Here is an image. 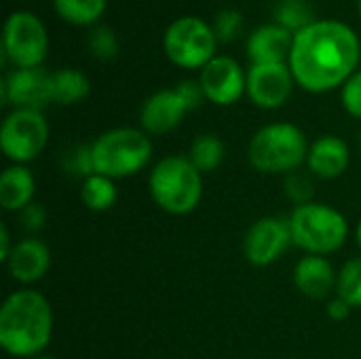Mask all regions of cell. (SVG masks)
Instances as JSON below:
<instances>
[{
  "label": "cell",
  "instance_id": "6da1fadb",
  "mask_svg": "<svg viewBox=\"0 0 361 359\" xmlns=\"http://www.w3.org/2000/svg\"><path fill=\"white\" fill-rule=\"evenodd\" d=\"M360 57L357 34L343 21L324 19L294 36L290 70L307 91L326 93L355 74Z\"/></svg>",
  "mask_w": 361,
  "mask_h": 359
},
{
  "label": "cell",
  "instance_id": "7a4b0ae2",
  "mask_svg": "<svg viewBox=\"0 0 361 359\" xmlns=\"http://www.w3.org/2000/svg\"><path fill=\"white\" fill-rule=\"evenodd\" d=\"M53 336V309L36 290H17L0 307V347L13 358H40Z\"/></svg>",
  "mask_w": 361,
  "mask_h": 359
},
{
  "label": "cell",
  "instance_id": "3957f363",
  "mask_svg": "<svg viewBox=\"0 0 361 359\" xmlns=\"http://www.w3.org/2000/svg\"><path fill=\"white\" fill-rule=\"evenodd\" d=\"M154 203L171 214L184 216L197 209L203 197V174L184 154H169L161 159L148 178Z\"/></svg>",
  "mask_w": 361,
  "mask_h": 359
},
{
  "label": "cell",
  "instance_id": "277c9868",
  "mask_svg": "<svg viewBox=\"0 0 361 359\" xmlns=\"http://www.w3.org/2000/svg\"><path fill=\"white\" fill-rule=\"evenodd\" d=\"M93 169L110 180H123L142 171L152 159L148 133L131 127H118L102 133L91 144Z\"/></svg>",
  "mask_w": 361,
  "mask_h": 359
},
{
  "label": "cell",
  "instance_id": "5b68a950",
  "mask_svg": "<svg viewBox=\"0 0 361 359\" xmlns=\"http://www.w3.org/2000/svg\"><path fill=\"white\" fill-rule=\"evenodd\" d=\"M290 231L296 248L313 256H326L341 250L349 237L347 218L326 203H305L290 214Z\"/></svg>",
  "mask_w": 361,
  "mask_h": 359
},
{
  "label": "cell",
  "instance_id": "8992f818",
  "mask_svg": "<svg viewBox=\"0 0 361 359\" xmlns=\"http://www.w3.org/2000/svg\"><path fill=\"white\" fill-rule=\"evenodd\" d=\"M247 157L262 174H292L307 161L309 144L296 125L271 123L254 133Z\"/></svg>",
  "mask_w": 361,
  "mask_h": 359
},
{
  "label": "cell",
  "instance_id": "52a82bcc",
  "mask_svg": "<svg viewBox=\"0 0 361 359\" xmlns=\"http://www.w3.org/2000/svg\"><path fill=\"white\" fill-rule=\"evenodd\" d=\"M216 32L199 17H180L163 34V51L178 68H205L216 57Z\"/></svg>",
  "mask_w": 361,
  "mask_h": 359
},
{
  "label": "cell",
  "instance_id": "ba28073f",
  "mask_svg": "<svg viewBox=\"0 0 361 359\" xmlns=\"http://www.w3.org/2000/svg\"><path fill=\"white\" fill-rule=\"evenodd\" d=\"M49 142V123L40 110H13L0 127V148L13 165L34 161Z\"/></svg>",
  "mask_w": 361,
  "mask_h": 359
},
{
  "label": "cell",
  "instance_id": "9c48e42d",
  "mask_svg": "<svg viewBox=\"0 0 361 359\" xmlns=\"http://www.w3.org/2000/svg\"><path fill=\"white\" fill-rule=\"evenodd\" d=\"M2 49L15 68H40L49 51V36L42 21L27 11L8 15L2 32Z\"/></svg>",
  "mask_w": 361,
  "mask_h": 359
},
{
  "label": "cell",
  "instance_id": "30bf717a",
  "mask_svg": "<svg viewBox=\"0 0 361 359\" xmlns=\"http://www.w3.org/2000/svg\"><path fill=\"white\" fill-rule=\"evenodd\" d=\"M292 231L288 218L267 216L256 220L243 239V254L254 267H269L277 262L292 245Z\"/></svg>",
  "mask_w": 361,
  "mask_h": 359
},
{
  "label": "cell",
  "instance_id": "8fae6325",
  "mask_svg": "<svg viewBox=\"0 0 361 359\" xmlns=\"http://www.w3.org/2000/svg\"><path fill=\"white\" fill-rule=\"evenodd\" d=\"M2 102L15 110H42L53 102V74L42 68H15L2 80Z\"/></svg>",
  "mask_w": 361,
  "mask_h": 359
},
{
  "label": "cell",
  "instance_id": "7c38bea8",
  "mask_svg": "<svg viewBox=\"0 0 361 359\" xmlns=\"http://www.w3.org/2000/svg\"><path fill=\"white\" fill-rule=\"evenodd\" d=\"M205 99L218 106H231L247 91V74L228 55H216L199 76Z\"/></svg>",
  "mask_w": 361,
  "mask_h": 359
},
{
  "label": "cell",
  "instance_id": "4fadbf2b",
  "mask_svg": "<svg viewBox=\"0 0 361 359\" xmlns=\"http://www.w3.org/2000/svg\"><path fill=\"white\" fill-rule=\"evenodd\" d=\"M294 87V74L288 63H252L247 72V95L260 108L283 106Z\"/></svg>",
  "mask_w": 361,
  "mask_h": 359
},
{
  "label": "cell",
  "instance_id": "5bb4252c",
  "mask_svg": "<svg viewBox=\"0 0 361 359\" xmlns=\"http://www.w3.org/2000/svg\"><path fill=\"white\" fill-rule=\"evenodd\" d=\"M188 112L190 108L178 89H163L144 102L140 123L146 133L161 135L176 129Z\"/></svg>",
  "mask_w": 361,
  "mask_h": 359
},
{
  "label": "cell",
  "instance_id": "9a60e30c",
  "mask_svg": "<svg viewBox=\"0 0 361 359\" xmlns=\"http://www.w3.org/2000/svg\"><path fill=\"white\" fill-rule=\"evenodd\" d=\"M6 269L15 281H19L23 286L36 284L51 269V250L40 239H34V237L21 239L15 243L13 252L6 260Z\"/></svg>",
  "mask_w": 361,
  "mask_h": 359
},
{
  "label": "cell",
  "instance_id": "2e32d148",
  "mask_svg": "<svg viewBox=\"0 0 361 359\" xmlns=\"http://www.w3.org/2000/svg\"><path fill=\"white\" fill-rule=\"evenodd\" d=\"M351 163V150L338 135H322L309 146L307 167L322 180L341 178Z\"/></svg>",
  "mask_w": 361,
  "mask_h": 359
},
{
  "label": "cell",
  "instance_id": "e0dca14e",
  "mask_svg": "<svg viewBox=\"0 0 361 359\" xmlns=\"http://www.w3.org/2000/svg\"><path fill=\"white\" fill-rule=\"evenodd\" d=\"M294 44V34L279 25V23H267L252 32L247 38V57L252 63H286L290 61Z\"/></svg>",
  "mask_w": 361,
  "mask_h": 359
},
{
  "label": "cell",
  "instance_id": "ac0fdd59",
  "mask_svg": "<svg viewBox=\"0 0 361 359\" xmlns=\"http://www.w3.org/2000/svg\"><path fill=\"white\" fill-rule=\"evenodd\" d=\"M336 281H338V275L334 273V267L330 264L326 256L309 254L300 258L294 269L296 288L313 300H322L332 290H336Z\"/></svg>",
  "mask_w": 361,
  "mask_h": 359
},
{
  "label": "cell",
  "instance_id": "d6986e66",
  "mask_svg": "<svg viewBox=\"0 0 361 359\" xmlns=\"http://www.w3.org/2000/svg\"><path fill=\"white\" fill-rule=\"evenodd\" d=\"M36 180L25 165H11L0 176V205L6 212H21L34 203Z\"/></svg>",
  "mask_w": 361,
  "mask_h": 359
},
{
  "label": "cell",
  "instance_id": "ffe728a7",
  "mask_svg": "<svg viewBox=\"0 0 361 359\" xmlns=\"http://www.w3.org/2000/svg\"><path fill=\"white\" fill-rule=\"evenodd\" d=\"M91 91L89 78L74 68H63L53 74V102L61 106H72L82 102Z\"/></svg>",
  "mask_w": 361,
  "mask_h": 359
},
{
  "label": "cell",
  "instance_id": "44dd1931",
  "mask_svg": "<svg viewBox=\"0 0 361 359\" xmlns=\"http://www.w3.org/2000/svg\"><path fill=\"white\" fill-rule=\"evenodd\" d=\"M80 199H82L85 207L91 212H108L110 207H114V203L118 199V190L114 186V180L93 174L82 180Z\"/></svg>",
  "mask_w": 361,
  "mask_h": 359
},
{
  "label": "cell",
  "instance_id": "7402d4cb",
  "mask_svg": "<svg viewBox=\"0 0 361 359\" xmlns=\"http://www.w3.org/2000/svg\"><path fill=\"white\" fill-rule=\"evenodd\" d=\"M188 159L190 163L201 171V174H209V171H216L222 161H224V144L218 135L214 133H205V135H199L192 146H190V152H188Z\"/></svg>",
  "mask_w": 361,
  "mask_h": 359
},
{
  "label": "cell",
  "instance_id": "603a6c76",
  "mask_svg": "<svg viewBox=\"0 0 361 359\" xmlns=\"http://www.w3.org/2000/svg\"><path fill=\"white\" fill-rule=\"evenodd\" d=\"M57 15L74 25H91L106 11V0H53Z\"/></svg>",
  "mask_w": 361,
  "mask_h": 359
},
{
  "label": "cell",
  "instance_id": "cb8c5ba5",
  "mask_svg": "<svg viewBox=\"0 0 361 359\" xmlns=\"http://www.w3.org/2000/svg\"><path fill=\"white\" fill-rule=\"evenodd\" d=\"M275 23L288 28L294 36L315 23L309 0H281L275 8Z\"/></svg>",
  "mask_w": 361,
  "mask_h": 359
},
{
  "label": "cell",
  "instance_id": "d4e9b609",
  "mask_svg": "<svg viewBox=\"0 0 361 359\" xmlns=\"http://www.w3.org/2000/svg\"><path fill=\"white\" fill-rule=\"evenodd\" d=\"M336 294L353 309H361V256L351 258L338 273Z\"/></svg>",
  "mask_w": 361,
  "mask_h": 359
},
{
  "label": "cell",
  "instance_id": "484cf974",
  "mask_svg": "<svg viewBox=\"0 0 361 359\" xmlns=\"http://www.w3.org/2000/svg\"><path fill=\"white\" fill-rule=\"evenodd\" d=\"M61 167L66 174L70 176H76V178H89L95 174L93 169V154H91V144L85 146V144H76L72 146L70 150L63 152L61 157Z\"/></svg>",
  "mask_w": 361,
  "mask_h": 359
},
{
  "label": "cell",
  "instance_id": "4316f807",
  "mask_svg": "<svg viewBox=\"0 0 361 359\" xmlns=\"http://www.w3.org/2000/svg\"><path fill=\"white\" fill-rule=\"evenodd\" d=\"M89 51L93 53V57H97L102 61L114 59L118 53V40H116V34L112 32V28L95 25L89 32Z\"/></svg>",
  "mask_w": 361,
  "mask_h": 359
},
{
  "label": "cell",
  "instance_id": "83f0119b",
  "mask_svg": "<svg viewBox=\"0 0 361 359\" xmlns=\"http://www.w3.org/2000/svg\"><path fill=\"white\" fill-rule=\"evenodd\" d=\"M214 32L220 42H231L235 40L241 30H243V15L235 8H224L216 15L214 19Z\"/></svg>",
  "mask_w": 361,
  "mask_h": 359
},
{
  "label": "cell",
  "instance_id": "f1b7e54d",
  "mask_svg": "<svg viewBox=\"0 0 361 359\" xmlns=\"http://www.w3.org/2000/svg\"><path fill=\"white\" fill-rule=\"evenodd\" d=\"M313 182L307 174H300V171H292L288 174L286 178V195L290 201L298 205H305V203H311L313 199Z\"/></svg>",
  "mask_w": 361,
  "mask_h": 359
},
{
  "label": "cell",
  "instance_id": "f546056e",
  "mask_svg": "<svg viewBox=\"0 0 361 359\" xmlns=\"http://www.w3.org/2000/svg\"><path fill=\"white\" fill-rule=\"evenodd\" d=\"M343 106L345 110L355 116V118H361V70H357L345 85H343Z\"/></svg>",
  "mask_w": 361,
  "mask_h": 359
},
{
  "label": "cell",
  "instance_id": "4dcf8cb0",
  "mask_svg": "<svg viewBox=\"0 0 361 359\" xmlns=\"http://www.w3.org/2000/svg\"><path fill=\"white\" fill-rule=\"evenodd\" d=\"M47 222V212L40 203H30L25 209H21V226L27 233H38Z\"/></svg>",
  "mask_w": 361,
  "mask_h": 359
},
{
  "label": "cell",
  "instance_id": "1f68e13d",
  "mask_svg": "<svg viewBox=\"0 0 361 359\" xmlns=\"http://www.w3.org/2000/svg\"><path fill=\"white\" fill-rule=\"evenodd\" d=\"M180 93H182V97L186 99V104H188V108L190 110H195L199 104H201V99L205 97V93H203V89H201V83H192V80H184V83H180L178 87H176Z\"/></svg>",
  "mask_w": 361,
  "mask_h": 359
},
{
  "label": "cell",
  "instance_id": "d6a6232c",
  "mask_svg": "<svg viewBox=\"0 0 361 359\" xmlns=\"http://www.w3.org/2000/svg\"><path fill=\"white\" fill-rule=\"evenodd\" d=\"M351 311H353V307H351L349 303H345L343 298H338V296L328 305V317H330L332 322H343V320H347V317L351 315Z\"/></svg>",
  "mask_w": 361,
  "mask_h": 359
},
{
  "label": "cell",
  "instance_id": "836d02e7",
  "mask_svg": "<svg viewBox=\"0 0 361 359\" xmlns=\"http://www.w3.org/2000/svg\"><path fill=\"white\" fill-rule=\"evenodd\" d=\"M13 243H11V235H8V229L6 224H0V260L6 262L11 252H13Z\"/></svg>",
  "mask_w": 361,
  "mask_h": 359
},
{
  "label": "cell",
  "instance_id": "e575fe53",
  "mask_svg": "<svg viewBox=\"0 0 361 359\" xmlns=\"http://www.w3.org/2000/svg\"><path fill=\"white\" fill-rule=\"evenodd\" d=\"M355 239H357V245H360L361 250V220L357 222V231H355Z\"/></svg>",
  "mask_w": 361,
  "mask_h": 359
},
{
  "label": "cell",
  "instance_id": "d590c367",
  "mask_svg": "<svg viewBox=\"0 0 361 359\" xmlns=\"http://www.w3.org/2000/svg\"><path fill=\"white\" fill-rule=\"evenodd\" d=\"M36 359H57V358H53V355H40V358H36Z\"/></svg>",
  "mask_w": 361,
  "mask_h": 359
},
{
  "label": "cell",
  "instance_id": "8d00e7d4",
  "mask_svg": "<svg viewBox=\"0 0 361 359\" xmlns=\"http://www.w3.org/2000/svg\"><path fill=\"white\" fill-rule=\"evenodd\" d=\"M357 6H360V15H361V0H357Z\"/></svg>",
  "mask_w": 361,
  "mask_h": 359
},
{
  "label": "cell",
  "instance_id": "74e56055",
  "mask_svg": "<svg viewBox=\"0 0 361 359\" xmlns=\"http://www.w3.org/2000/svg\"><path fill=\"white\" fill-rule=\"evenodd\" d=\"M360 146H361V135H360Z\"/></svg>",
  "mask_w": 361,
  "mask_h": 359
}]
</instances>
